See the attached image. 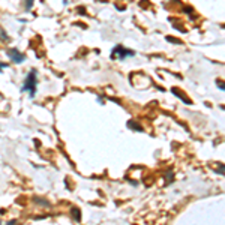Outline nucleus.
I'll return each mask as SVG.
<instances>
[{
	"instance_id": "nucleus-5",
	"label": "nucleus",
	"mask_w": 225,
	"mask_h": 225,
	"mask_svg": "<svg viewBox=\"0 0 225 225\" xmlns=\"http://www.w3.org/2000/svg\"><path fill=\"white\" fill-rule=\"evenodd\" d=\"M71 212H72V216H74V218L77 219V222H80V221H81V215H80V209H75V207H74V209H72Z\"/></svg>"
},
{
	"instance_id": "nucleus-6",
	"label": "nucleus",
	"mask_w": 225,
	"mask_h": 225,
	"mask_svg": "<svg viewBox=\"0 0 225 225\" xmlns=\"http://www.w3.org/2000/svg\"><path fill=\"white\" fill-rule=\"evenodd\" d=\"M128 126H131V129H134V131H135V129H137V131H144V129H143L138 123H135V122H132V120H131V122H128Z\"/></svg>"
},
{
	"instance_id": "nucleus-10",
	"label": "nucleus",
	"mask_w": 225,
	"mask_h": 225,
	"mask_svg": "<svg viewBox=\"0 0 225 225\" xmlns=\"http://www.w3.org/2000/svg\"><path fill=\"white\" fill-rule=\"evenodd\" d=\"M167 41H170V42H177V44H182L179 39H176V38H171V36H167Z\"/></svg>"
},
{
	"instance_id": "nucleus-11",
	"label": "nucleus",
	"mask_w": 225,
	"mask_h": 225,
	"mask_svg": "<svg viewBox=\"0 0 225 225\" xmlns=\"http://www.w3.org/2000/svg\"><path fill=\"white\" fill-rule=\"evenodd\" d=\"M8 66H9L8 63H3V62H0V72H2V71H3L5 68H8Z\"/></svg>"
},
{
	"instance_id": "nucleus-9",
	"label": "nucleus",
	"mask_w": 225,
	"mask_h": 225,
	"mask_svg": "<svg viewBox=\"0 0 225 225\" xmlns=\"http://www.w3.org/2000/svg\"><path fill=\"white\" fill-rule=\"evenodd\" d=\"M216 84H218V87H219V89H221V90H224V89H225V86H224V81H222V80H218V81H216Z\"/></svg>"
},
{
	"instance_id": "nucleus-7",
	"label": "nucleus",
	"mask_w": 225,
	"mask_h": 225,
	"mask_svg": "<svg viewBox=\"0 0 225 225\" xmlns=\"http://www.w3.org/2000/svg\"><path fill=\"white\" fill-rule=\"evenodd\" d=\"M35 200H36V203H39L41 206H45V207H48V206H50V203H48V201H44L42 198H35Z\"/></svg>"
},
{
	"instance_id": "nucleus-4",
	"label": "nucleus",
	"mask_w": 225,
	"mask_h": 225,
	"mask_svg": "<svg viewBox=\"0 0 225 225\" xmlns=\"http://www.w3.org/2000/svg\"><path fill=\"white\" fill-rule=\"evenodd\" d=\"M171 90H173V93H174V95H176L177 98H180L182 101H185V102H186L188 105H191V104H192V102H191V99L185 96V93H180V90H179V89H176V87H173V89H171Z\"/></svg>"
},
{
	"instance_id": "nucleus-2",
	"label": "nucleus",
	"mask_w": 225,
	"mask_h": 225,
	"mask_svg": "<svg viewBox=\"0 0 225 225\" xmlns=\"http://www.w3.org/2000/svg\"><path fill=\"white\" fill-rule=\"evenodd\" d=\"M6 54H8L9 59H11L14 63H17V65H18V63H23V62L26 60V56L21 54L17 48H9V50L6 51Z\"/></svg>"
},
{
	"instance_id": "nucleus-1",
	"label": "nucleus",
	"mask_w": 225,
	"mask_h": 225,
	"mask_svg": "<svg viewBox=\"0 0 225 225\" xmlns=\"http://www.w3.org/2000/svg\"><path fill=\"white\" fill-rule=\"evenodd\" d=\"M36 84H38L36 71H35V69H32V71L29 72V75L26 77V81H24V86H23L21 92H29V93H30V96H32V98H35V95H36Z\"/></svg>"
},
{
	"instance_id": "nucleus-3",
	"label": "nucleus",
	"mask_w": 225,
	"mask_h": 225,
	"mask_svg": "<svg viewBox=\"0 0 225 225\" xmlns=\"http://www.w3.org/2000/svg\"><path fill=\"white\" fill-rule=\"evenodd\" d=\"M114 53H120V59H125V57H128V56H134L135 53L132 50H126V48H123V45H116L114 47V50L111 51V54H114Z\"/></svg>"
},
{
	"instance_id": "nucleus-8",
	"label": "nucleus",
	"mask_w": 225,
	"mask_h": 225,
	"mask_svg": "<svg viewBox=\"0 0 225 225\" xmlns=\"http://www.w3.org/2000/svg\"><path fill=\"white\" fill-rule=\"evenodd\" d=\"M33 2H35V0H26V9H27V11H29V9H32Z\"/></svg>"
}]
</instances>
